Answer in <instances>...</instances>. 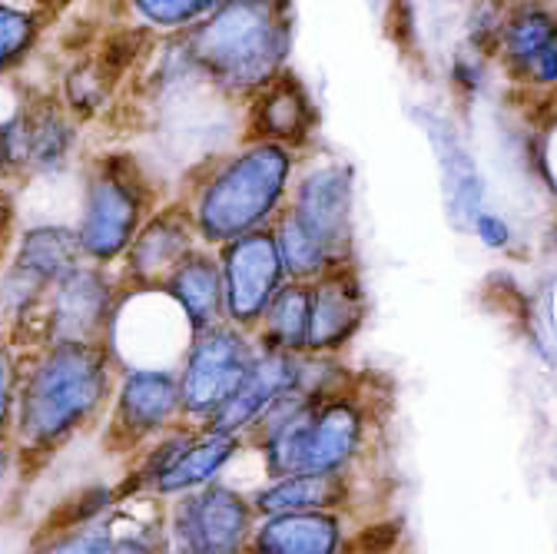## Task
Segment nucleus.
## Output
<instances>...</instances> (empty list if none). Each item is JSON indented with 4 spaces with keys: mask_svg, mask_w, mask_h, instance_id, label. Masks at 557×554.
Here are the masks:
<instances>
[{
    "mask_svg": "<svg viewBox=\"0 0 557 554\" xmlns=\"http://www.w3.org/2000/svg\"><path fill=\"white\" fill-rule=\"evenodd\" d=\"M259 349L269 353H309V283H286L265 306L252 329Z\"/></svg>",
    "mask_w": 557,
    "mask_h": 554,
    "instance_id": "nucleus-21",
    "label": "nucleus"
},
{
    "mask_svg": "<svg viewBox=\"0 0 557 554\" xmlns=\"http://www.w3.org/2000/svg\"><path fill=\"white\" fill-rule=\"evenodd\" d=\"M256 356L259 345L252 332H243L230 322L193 332L176 366L183 422L202 426L243 385Z\"/></svg>",
    "mask_w": 557,
    "mask_h": 554,
    "instance_id": "nucleus-8",
    "label": "nucleus"
},
{
    "mask_svg": "<svg viewBox=\"0 0 557 554\" xmlns=\"http://www.w3.org/2000/svg\"><path fill=\"white\" fill-rule=\"evenodd\" d=\"M498 50L508 74L524 87H557V14L521 8L498 27Z\"/></svg>",
    "mask_w": 557,
    "mask_h": 554,
    "instance_id": "nucleus-15",
    "label": "nucleus"
},
{
    "mask_svg": "<svg viewBox=\"0 0 557 554\" xmlns=\"http://www.w3.org/2000/svg\"><path fill=\"white\" fill-rule=\"evenodd\" d=\"M296 180V153L278 144H249L220 160L180 199L193 220L199 246L220 249L239 236L272 230Z\"/></svg>",
    "mask_w": 557,
    "mask_h": 554,
    "instance_id": "nucleus-3",
    "label": "nucleus"
},
{
    "mask_svg": "<svg viewBox=\"0 0 557 554\" xmlns=\"http://www.w3.org/2000/svg\"><path fill=\"white\" fill-rule=\"evenodd\" d=\"M136 8L157 24H186L209 8V0H136Z\"/></svg>",
    "mask_w": 557,
    "mask_h": 554,
    "instance_id": "nucleus-27",
    "label": "nucleus"
},
{
    "mask_svg": "<svg viewBox=\"0 0 557 554\" xmlns=\"http://www.w3.org/2000/svg\"><path fill=\"white\" fill-rule=\"evenodd\" d=\"M249 492L223 478L163 502L166 554H246L256 531Z\"/></svg>",
    "mask_w": 557,
    "mask_h": 554,
    "instance_id": "nucleus-7",
    "label": "nucleus"
},
{
    "mask_svg": "<svg viewBox=\"0 0 557 554\" xmlns=\"http://www.w3.org/2000/svg\"><path fill=\"white\" fill-rule=\"evenodd\" d=\"M468 230L478 236V243H481L484 249H492V253H515V246H518L515 226H511L502 213L484 210V206L468 220Z\"/></svg>",
    "mask_w": 557,
    "mask_h": 554,
    "instance_id": "nucleus-25",
    "label": "nucleus"
},
{
    "mask_svg": "<svg viewBox=\"0 0 557 554\" xmlns=\"http://www.w3.org/2000/svg\"><path fill=\"white\" fill-rule=\"evenodd\" d=\"M120 299L123 283L116 269L84 259L50 286L34 319L21 325L11 342L21 353L47 342H107Z\"/></svg>",
    "mask_w": 557,
    "mask_h": 554,
    "instance_id": "nucleus-6",
    "label": "nucleus"
},
{
    "mask_svg": "<svg viewBox=\"0 0 557 554\" xmlns=\"http://www.w3.org/2000/svg\"><path fill=\"white\" fill-rule=\"evenodd\" d=\"M372 554H401V547H388V551H372Z\"/></svg>",
    "mask_w": 557,
    "mask_h": 554,
    "instance_id": "nucleus-29",
    "label": "nucleus"
},
{
    "mask_svg": "<svg viewBox=\"0 0 557 554\" xmlns=\"http://www.w3.org/2000/svg\"><path fill=\"white\" fill-rule=\"evenodd\" d=\"M286 53V21L272 0H236L196 34V60L230 87L265 84Z\"/></svg>",
    "mask_w": 557,
    "mask_h": 554,
    "instance_id": "nucleus-4",
    "label": "nucleus"
},
{
    "mask_svg": "<svg viewBox=\"0 0 557 554\" xmlns=\"http://www.w3.org/2000/svg\"><path fill=\"white\" fill-rule=\"evenodd\" d=\"M312 126H315V110L306 90L293 81L272 84L252 107V120H249L252 144H278L286 150L302 144L312 133Z\"/></svg>",
    "mask_w": 557,
    "mask_h": 554,
    "instance_id": "nucleus-20",
    "label": "nucleus"
},
{
    "mask_svg": "<svg viewBox=\"0 0 557 554\" xmlns=\"http://www.w3.org/2000/svg\"><path fill=\"white\" fill-rule=\"evenodd\" d=\"M180 422H183V402H180L176 369L126 366L116 372L113 398L97 432L107 452L129 458Z\"/></svg>",
    "mask_w": 557,
    "mask_h": 554,
    "instance_id": "nucleus-9",
    "label": "nucleus"
},
{
    "mask_svg": "<svg viewBox=\"0 0 557 554\" xmlns=\"http://www.w3.org/2000/svg\"><path fill=\"white\" fill-rule=\"evenodd\" d=\"M157 210L150 183L129 160H103L84 183L81 213L74 223L87 262L116 269L136 230Z\"/></svg>",
    "mask_w": 557,
    "mask_h": 554,
    "instance_id": "nucleus-5",
    "label": "nucleus"
},
{
    "mask_svg": "<svg viewBox=\"0 0 557 554\" xmlns=\"http://www.w3.org/2000/svg\"><path fill=\"white\" fill-rule=\"evenodd\" d=\"M243 452H246V442L243 439L196 426L189 445L180 452V458L173 461V468L157 481V489H153L150 498L170 502V498L199 492V489H206V484L230 478V471L243 458Z\"/></svg>",
    "mask_w": 557,
    "mask_h": 554,
    "instance_id": "nucleus-18",
    "label": "nucleus"
},
{
    "mask_svg": "<svg viewBox=\"0 0 557 554\" xmlns=\"http://www.w3.org/2000/svg\"><path fill=\"white\" fill-rule=\"evenodd\" d=\"M199 246L193 220L183 202H166L147 217L116 262L123 290H160L166 275Z\"/></svg>",
    "mask_w": 557,
    "mask_h": 554,
    "instance_id": "nucleus-13",
    "label": "nucleus"
},
{
    "mask_svg": "<svg viewBox=\"0 0 557 554\" xmlns=\"http://www.w3.org/2000/svg\"><path fill=\"white\" fill-rule=\"evenodd\" d=\"M8 262L50 290L70 269L84 262V249L77 243L74 223H30L17 230Z\"/></svg>",
    "mask_w": 557,
    "mask_h": 554,
    "instance_id": "nucleus-19",
    "label": "nucleus"
},
{
    "mask_svg": "<svg viewBox=\"0 0 557 554\" xmlns=\"http://www.w3.org/2000/svg\"><path fill=\"white\" fill-rule=\"evenodd\" d=\"M30 37H34V21L27 14L0 8V66L21 57L24 47L30 44Z\"/></svg>",
    "mask_w": 557,
    "mask_h": 554,
    "instance_id": "nucleus-26",
    "label": "nucleus"
},
{
    "mask_svg": "<svg viewBox=\"0 0 557 554\" xmlns=\"http://www.w3.org/2000/svg\"><path fill=\"white\" fill-rule=\"evenodd\" d=\"M356 515L309 512L256 521L249 554H352Z\"/></svg>",
    "mask_w": 557,
    "mask_h": 554,
    "instance_id": "nucleus-14",
    "label": "nucleus"
},
{
    "mask_svg": "<svg viewBox=\"0 0 557 554\" xmlns=\"http://www.w3.org/2000/svg\"><path fill=\"white\" fill-rule=\"evenodd\" d=\"M362 498V478L338 475H286L265 478L249 489V502L259 518L269 515H309V512H345L356 515Z\"/></svg>",
    "mask_w": 557,
    "mask_h": 554,
    "instance_id": "nucleus-16",
    "label": "nucleus"
},
{
    "mask_svg": "<svg viewBox=\"0 0 557 554\" xmlns=\"http://www.w3.org/2000/svg\"><path fill=\"white\" fill-rule=\"evenodd\" d=\"M160 293L180 309L189 332L226 322V293L216 249L196 246L160 283Z\"/></svg>",
    "mask_w": 557,
    "mask_h": 554,
    "instance_id": "nucleus-17",
    "label": "nucleus"
},
{
    "mask_svg": "<svg viewBox=\"0 0 557 554\" xmlns=\"http://www.w3.org/2000/svg\"><path fill=\"white\" fill-rule=\"evenodd\" d=\"M110 551V521L94 518L66 528H40L27 554H107Z\"/></svg>",
    "mask_w": 557,
    "mask_h": 554,
    "instance_id": "nucleus-23",
    "label": "nucleus"
},
{
    "mask_svg": "<svg viewBox=\"0 0 557 554\" xmlns=\"http://www.w3.org/2000/svg\"><path fill=\"white\" fill-rule=\"evenodd\" d=\"M338 262H356V183L345 163H315L293 180L283 210Z\"/></svg>",
    "mask_w": 557,
    "mask_h": 554,
    "instance_id": "nucleus-10",
    "label": "nucleus"
},
{
    "mask_svg": "<svg viewBox=\"0 0 557 554\" xmlns=\"http://www.w3.org/2000/svg\"><path fill=\"white\" fill-rule=\"evenodd\" d=\"M216 259L226 293V322L243 332H252L272 296L289 283L272 230H259L220 246Z\"/></svg>",
    "mask_w": 557,
    "mask_h": 554,
    "instance_id": "nucleus-11",
    "label": "nucleus"
},
{
    "mask_svg": "<svg viewBox=\"0 0 557 554\" xmlns=\"http://www.w3.org/2000/svg\"><path fill=\"white\" fill-rule=\"evenodd\" d=\"M24 136H27V173H53L66 163L74 150V130L57 107L24 110Z\"/></svg>",
    "mask_w": 557,
    "mask_h": 554,
    "instance_id": "nucleus-22",
    "label": "nucleus"
},
{
    "mask_svg": "<svg viewBox=\"0 0 557 554\" xmlns=\"http://www.w3.org/2000/svg\"><path fill=\"white\" fill-rule=\"evenodd\" d=\"M17 202H14V193L0 186V269H4L8 256H11V246H14V236H17Z\"/></svg>",
    "mask_w": 557,
    "mask_h": 554,
    "instance_id": "nucleus-28",
    "label": "nucleus"
},
{
    "mask_svg": "<svg viewBox=\"0 0 557 554\" xmlns=\"http://www.w3.org/2000/svg\"><path fill=\"white\" fill-rule=\"evenodd\" d=\"M382 395L369 379L348 395L306 402L299 395L275 398L246 435L265 478L286 475H338L366 478L382 435Z\"/></svg>",
    "mask_w": 557,
    "mask_h": 554,
    "instance_id": "nucleus-1",
    "label": "nucleus"
},
{
    "mask_svg": "<svg viewBox=\"0 0 557 554\" xmlns=\"http://www.w3.org/2000/svg\"><path fill=\"white\" fill-rule=\"evenodd\" d=\"M107 342H47L21 356V389L11 442L30 475L57 452L103 426L116 385Z\"/></svg>",
    "mask_w": 557,
    "mask_h": 554,
    "instance_id": "nucleus-2",
    "label": "nucleus"
},
{
    "mask_svg": "<svg viewBox=\"0 0 557 554\" xmlns=\"http://www.w3.org/2000/svg\"><path fill=\"white\" fill-rule=\"evenodd\" d=\"M369 322V290L356 262H345L309 283V353L345 356Z\"/></svg>",
    "mask_w": 557,
    "mask_h": 554,
    "instance_id": "nucleus-12",
    "label": "nucleus"
},
{
    "mask_svg": "<svg viewBox=\"0 0 557 554\" xmlns=\"http://www.w3.org/2000/svg\"><path fill=\"white\" fill-rule=\"evenodd\" d=\"M216 4H226V0H209V8H216Z\"/></svg>",
    "mask_w": 557,
    "mask_h": 554,
    "instance_id": "nucleus-30",
    "label": "nucleus"
},
{
    "mask_svg": "<svg viewBox=\"0 0 557 554\" xmlns=\"http://www.w3.org/2000/svg\"><path fill=\"white\" fill-rule=\"evenodd\" d=\"M21 349L8 332H0V442L14 435V411H17V389H21Z\"/></svg>",
    "mask_w": 557,
    "mask_h": 554,
    "instance_id": "nucleus-24",
    "label": "nucleus"
}]
</instances>
